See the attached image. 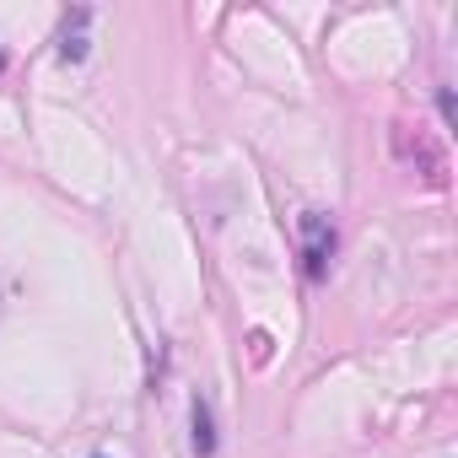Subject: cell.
I'll list each match as a JSON object with an SVG mask.
<instances>
[{
    "instance_id": "cell-4",
    "label": "cell",
    "mask_w": 458,
    "mask_h": 458,
    "mask_svg": "<svg viewBox=\"0 0 458 458\" xmlns=\"http://www.w3.org/2000/svg\"><path fill=\"white\" fill-rule=\"evenodd\" d=\"M0 71H6V55H0Z\"/></svg>"
},
{
    "instance_id": "cell-3",
    "label": "cell",
    "mask_w": 458,
    "mask_h": 458,
    "mask_svg": "<svg viewBox=\"0 0 458 458\" xmlns=\"http://www.w3.org/2000/svg\"><path fill=\"white\" fill-rule=\"evenodd\" d=\"M189 420H194V453L210 458V453H216V420H210V404L194 399V415H189Z\"/></svg>"
},
{
    "instance_id": "cell-1",
    "label": "cell",
    "mask_w": 458,
    "mask_h": 458,
    "mask_svg": "<svg viewBox=\"0 0 458 458\" xmlns=\"http://www.w3.org/2000/svg\"><path fill=\"white\" fill-rule=\"evenodd\" d=\"M297 233H302V270H308V281H324V270L335 259V221L324 210H302Z\"/></svg>"
},
{
    "instance_id": "cell-2",
    "label": "cell",
    "mask_w": 458,
    "mask_h": 458,
    "mask_svg": "<svg viewBox=\"0 0 458 458\" xmlns=\"http://www.w3.org/2000/svg\"><path fill=\"white\" fill-rule=\"evenodd\" d=\"M87 22H92L87 6H76V12L65 17V28H60V60H65V65L87 60Z\"/></svg>"
}]
</instances>
